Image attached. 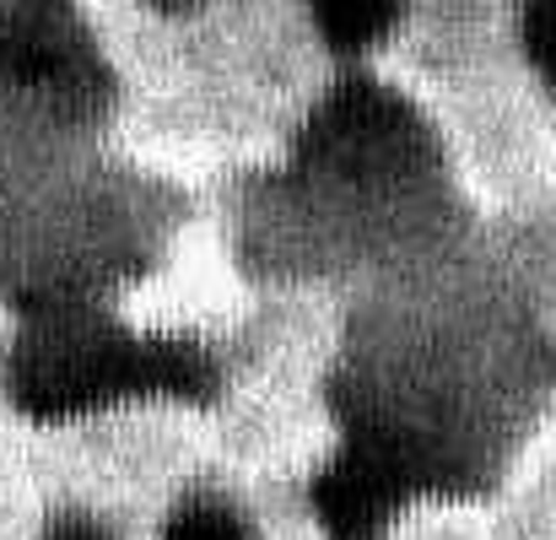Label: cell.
Returning <instances> with one entry per match:
<instances>
[{
	"instance_id": "obj_1",
	"label": "cell",
	"mask_w": 556,
	"mask_h": 540,
	"mask_svg": "<svg viewBox=\"0 0 556 540\" xmlns=\"http://www.w3.org/2000/svg\"><path fill=\"white\" fill-rule=\"evenodd\" d=\"M205 384V362L174 341H136L109 319L54 303L43 309L16 352H11V394L33 416H76L125 394H194Z\"/></svg>"
},
{
	"instance_id": "obj_2",
	"label": "cell",
	"mask_w": 556,
	"mask_h": 540,
	"mask_svg": "<svg viewBox=\"0 0 556 540\" xmlns=\"http://www.w3.org/2000/svg\"><path fill=\"white\" fill-rule=\"evenodd\" d=\"M308 163L341 184H394L421 168V120L383 87H341L308 125Z\"/></svg>"
},
{
	"instance_id": "obj_3",
	"label": "cell",
	"mask_w": 556,
	"mask_h": 540,
	"mask_svg": "<svg viewBox=\"0 0 556 540\" xmlns=\"http://www.w3.org/2000/svg\"><path fill=\"white\" fill-rule=\"evenodd\" d=\"M0 71L54 114H92L103 103V65H98L81 22L60 5L5 11Z\"/></svg>"
},
{
	"instance_id": "obj_4",
	"label": "cell",
	"mask_w": 556,
	"mask_h": 540,
	"mask_svg": "<svg viewBox=\"0 0 556 540\" xmlns=\"http://www.w3.org/2000/svg\"><path fill=\"white\" fill-rule=\"evenodd\" d=\"M416 476V460L400 438L389 432H363L346 443V454L319 476L314 503L319 519L336 540H378V530L394 519Z\"/></svg>"
},
{
	"instance_id": "obj_5",
	"label": "cell",
	"mask_w": 556,
	"mask_h": 540,
	"mask_svg": "<svg viewBox=\"0 0 556 540\" xmlns=\"http://www.w3.org/2000/svg\"><path fill=\"white\" fill-rule=\"evenodd\" d=\"M163 540H249V525H243V514H232L227 503L194 498V503H185V508L168 519Z\"/></svg>"
},
{
	"instance_id": "obj_6",
	"label": "cell",
	"mask_w": 556,
	"mask_h": 540,
	"mask_svg": "<svg viewBox=\"0 0 556 540\" xmlns=\"http://www.w3.org/2000/svg\"><path fill=\"white\" fill-rule=\"evenodd\" d=\"M389 22H394V11H383V5H336V11H319V27L341 49H368V43H378Z\"/></svg>"
},
{
	"instance_id": "obj_7",
	"label": "cell",
	"mask_w": 556,
	"mask_h": 540,
	"mask_svg": "<svg viewBox=\"0 0 556 540\" xmlns=\"http://www.w3.org/2000/svg\"><path fill=\"white\" fill-rule=\"evenodd\" d=\"M530 38H535V49H541L546 71L556 76V5H546V11H535V22H530Z\"/></svg>"
},
{
	"instance_id": "obj_8",
	"label": "cell",
	"mask_w": 556,
	"mask_h": 540,
	"mask_svg": "<svg viewBox=\"0 0 556 540\" xmlns=\"http://www.w3.org/2000/svg\"><path fill=\"white\" fill-rule=\"evenodd\" d=\"M43 540H109V536L92 530V525H60V530H49Z\"/></svg>"
}]
</instances>
